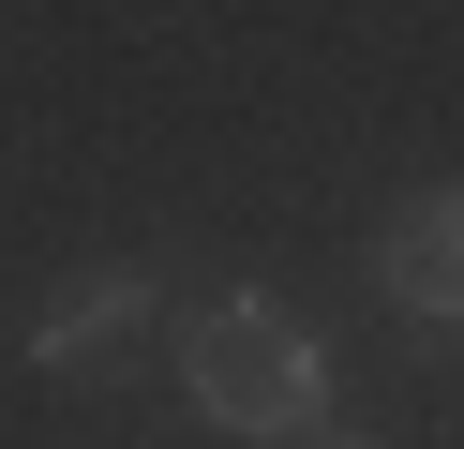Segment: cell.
Listing matches in <instances>:
<instances>
[{
  "label": "cell",
  "mask_w": 464,
  "mask_h": 449,
  "mask_svg": "<svg viewBox=\"0 0 464 449\" xmlns=\"http://www.w3.org/2000/svg\"><path fill=\"white\" fill-rule=\"evenodd\" d=\"M180 375L210 419H240V434H300L314 405H330V359H314L300 315H270V299H210V315L180 329Z\"/></svg>",
  "instance_id": "6da1fadb"
},
{
  "label": "cell",
  "mask_w": 464,
  "mask_h": 449,
  "mask_svg": "<svg viewBox=\"0 0 464 449\" xmlns=\"http://www.w3.org/2000/svg\"><path fill=\"white\" fill-rule=\"evenodd\" d=\"M374 285H390L404 315H434V329H450V315H464V195H420V210H404V225H390V255H374Z\"/></svg>",
  "instance_id": "7a4b0ae2"
},
{
  "label": "cell",
  "mask_w": 464,
  "mask_h": 449,
  "mask_svg": "<svg viewBox=\"0 0 464 449\" xmlns=\"http://www.w3.org/2000/svg\"><path fill=\"white\" fill-rule=\"evenodd\" d=\"M135 315H150V285H135V269H91V285H61V299H45L31 359H45V375H91L105 345H135Z\"/></svg>",
  "instance_id": "3957f363"
},
{
  "label": "cell",
  "mask_w": 464,
  "mask_h": 449,
  "mask_svg": "<svg viewBox=\"0 0 464 449\" xmlns=\"http://www.w3.org/2000/svg\"><path fill=\"white\" fill-rule=\"evenodd\" d=\"M300 449H360V434H300Z\"/></svg>",
  "instance_id": "277c9868"
}]
</instances>
